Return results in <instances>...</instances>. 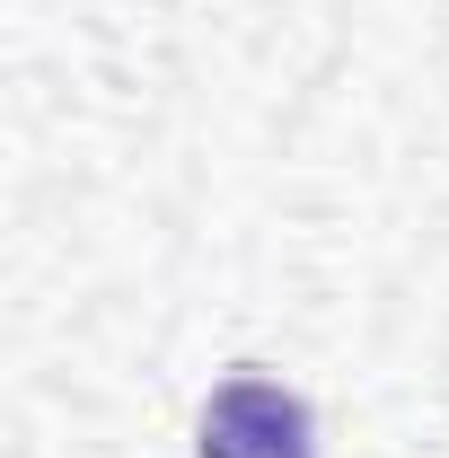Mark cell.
<instances>
[{
    "instance_id": "1",
    "label": "cell",
    "mask_w": 449,
    "mask_h": 458,
    "mask_svg": "<svg viewBox=\"0 0 449 458\" xmlns=\"http://www.w3.org/2000/svg\"><path fill=\"white\" fill-rule=\"evenodd\" d=\"M194 458H318V414L300 388H282L265 370H238L203 405Z\"/></svg>"
}]
</instances>
